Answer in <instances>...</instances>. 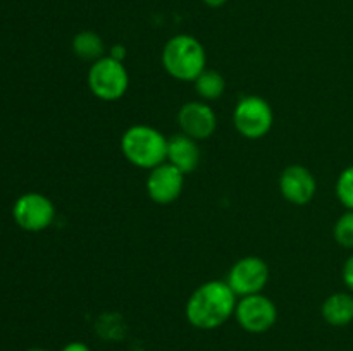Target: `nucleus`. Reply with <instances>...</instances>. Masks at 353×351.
I'll use <instances>...</instances> for the list:
<instances>
[{
	"label": "nucleus",
	"instance_id": "f257e3e1",
	"mask_svg": "<svg viewBox=\"0 0 353 351\" xmlns=\"http://www.w3.org/2000/svg\"><path fill=\"white\" fill-rule=\"evenodd\" d=\"M236 303L238 296L226 281H207L190 295L185 306L186 320L195 329H217L234 315Z\"/></svg>",
	"mask_w": 353,
	"mask_h": 351
},
{
	"label": "nucleus",
	"instance_id": "f03ea898",
	"mask_svg": "<svg viewBox=\"0 0 353 351\" xmlns=\"http://www.w3.org/2000/svg\"><path fill=\"white\" fill-rule=\"evenodd\" d=\"M162 65L178 81H195L207 69L205 48L192 34H176L162 48Z\"/></svg>",
	"mask_w": 353,
	"mask_h": 351
},
{
	"label": "nucleus",
	"instance_id": "7ed1b4c3",
	"mask_svg": "<svg viewBox=\"0 0 353 351\" xmlns=\"http://www.w3.org/2000/svg\"><path fill=\"white\" fill-rule=\"evenodd\" d=\"M121 151L131 165L152 171L168 157V138L147 124H134L121 138Z\"/></svg>",
	"mask_w": 353,
	"mask_h": 351
},
{
	"label": "nucleus",
	"instance_id": "20e7f679",
	"mask_svg": "<svg viewBox=\"0 0 353 351\" xmlns=\"http://www.w3.org/2000/svg\"><path fill=\"white\" fill-rule=\"evenodd\" d=\"M86 79L93 96L103 102H116L123 98L130 86V74L124 64L110 55H103L99 61L92 62Z\"/></svg>",
	"mask_w": 353,
	"mask_h": 351
},
{
	"label": "nucleus",
	"instance_id": "39448f33",
	"mask_svg": "<svg viewBox=\"0 0 353 351\" xmlns=\"http://www.w3.org/2000/svg\"><path fill=\"white\" fill-rule=\"evenodd\" d=\"M233 124L247 140H261L274 124V112L265 98L259 95H245L238 100L233 112Z\"/></svg>",
	"mask_w": 353,
	"mask_h": 351
},
{
	"label": "nucleus",
	"instance_id": "423d86ee",
	"mask_svg": "<svg viewBox=\"0 0 353 351\" xmlns=\"http://www.w3.org/2000/svg\"><path fill=\"white\" fill-rule=\"evenodd\" d=\"M234 319L238 326L250 334H264L274 327L278 320V306L269 296L250 295L238 298Z\"/></svg>",
	"mask_w": 353,
	"mask_h": 351
},
{
	"label": "nucleus",
	"instance_id": "0eeeda50",
	"mask_svg": "<svg viewBox=\"0 0 353 351\" xmlns=\"http://www.w3.org/2000/svg\"><path fill=\"white\" fill-rule=\"evenodd\" d=\"M269 281V265L264 258L248 255L233 264L228 272L226 282L238 298L250 295H259L264 291Z\"/></svg>",
	"mask_w": 353,
	"mask_h": 351
},
{
	"label": "nucleus",
	"instance_id": "6e6552de",
	"mask_svg": "<svg viewBox=\"0 0 353 351\" xmlns=\"http://www.w3.org/2000/svg\"><path fill=\"white\" fill-rule=\"evenodd\" d=\"M14 220L23 227L24 231L38 233L43 231L54 222L55 206L45 195L40 193H26L21 196L12 209Z\"/></svg>",
	"mask_w": 353,
	"mask_h": 351
},
{
	"label": "nucleus",
	"instance_id": "1a4fd4ad",
	"mask_svg": "<svg viewBox=\"0 0 353 351\" xmlns=\"http://www.w3.org/2000/svg\"><path fill=\"white\" fill-rule=\"evenodd\" d=\"M145 186L152 202L157 205H169L181 196L185 188V174L172 164L164 162L152 169Z\"/></svg>",
	"mask_w": 353,
	"mask_h": 351
},
{
	"label": "nucleus",
	"instance_id": "9d476101",
	"mask_svg": "<svg viewBox=\"0 0 353 351\" xmlns=\"http://www.w3.org/2000/svg\"><path fill=\"white\" fill-rule=\"evenodd\" d=\"M178 124L181 133L193 140H207L217 129V117L212 107L207 105L203 100L186 102L178 112Z\"/></svg>",
	"mask_w": 353,
	"mask_h": 351
},
{
	"label": "nucleus",
	"instance_id": "9b49d317",
	"mask_svg": "<svg viewBox=\"0 0 353 351\" xmlns=\"http://www.w3.org/2000/svg\"><path fill=\"white\" fill-rule=\"evenodd\" d=\"M279 191L293 205H307L317 193V181L312 172L300 164L288 165L279 176Z\"/></svg>",
	"mask_w": 353,
	"mask_h": 351
},
{
	"label": "nucleus",
	"instance_id": "f8f14e48",
	"mask_svg": "<svg viewBox=\"0 0 353 351\" xmlns=\"http://www.w3.org/2000/svg\"><path fill=\"white\" fill-rule=\"evenodd\" d=\"M165 162L178 167L185 176L195 171L200 164V148L196 140L183 133L169 138Z\"/></svg>",
	"mask_w": 353,
	"mask_h": 351
},
{
	"label": "nucleus",
	"instance_id": "ddd939ff",
	"mask_svg": "<svg viewBox=\"0 0 353 351\" xmlns=\"http://www.w3.org/2000/svg\"><path fill=\"white\" fill-rule=\"evenodd\" d=\"M321 315L330 326L345 327L353 322V292L340 291L327 296L321 306Z\"/></svg>",
	"mask_w": 353,
	"mask_h": 351
},
{
	"label": "nucleus",
	"instance_id": "4468645a",
	"mask_svg": "<svg viewBox=\"0 0 353 351\" xmlns=\"http://www.w3.org/2000/svg\"><path fill=\"white\" fill-rule=\"evenodd\" d=\"M72 52L81 61L95 62L105 55V43L95 31H79L72 38Z\"/></svg>",
	"mask_w": 353,
	"mask_h": 351
},
{
	"label": "nucleus",
	"instance_id": "2eb2a0df",
	"mask_svg": "<svg viewBox=\"0 0 353 351\" xmlns=\"http://www.w3.org/2000/svg\"><path fill=\"white\" fill-rule=\"evenodd\" d=\"M193 83H195L196 93L203 102L221 98L224 89H226V81H224L223 74L214 71V69H205Z\"/></svg>",
	"mask_w": 353,
	"mask_h": 351
},
{
	"label": "nucleus",
	"instance_id": "dca6fc26",
	"mask_svg": "<svg viewBox=\"0 0 353 351\" xmlns=\"http://www.w3.org/2000/svg\"><path fill=\"white\" fill-rule=\"evenodd\" d=\"M334 191L341 205L347 210H353V164L340 172Z\"/></svg>",
	"mask_w": 353,
	"mask_h": 351
},
{
	"label": "nucleus",
	"instance_id": "f3484780",
	"mask_svg": "<svg viewBox=\"0 0 353 351\" xmlns=\"http://www.w3.org/2000/svg\"><path fill=\"white\" fill-rule=\"evenodd\" d=\"M333 236L340 246L353 250V210H347L333 227Z\"/></svg>",
	"mask_w": 353,
	"mask_h": 351
},
{
	"label": "nucleus",
	"instance_id": "a211bd4d",
	"mask_svg": "<svg viewBox=\"0 0 353 351\" xmlns=\"http://www.w3.org/2000/svg\"><path fill=\"white\" fill-rule=\"evenodd\" d=\"M341 277H343L345 286L350 292H353V253L347 258L343 264V270H341Z\"/></svg>",
	"mask_w": 353,
	"mask_h": 351
},
{
	"label": "nucleus",
	"instance_id": "6ab92c4d",
	"mask_svg": "<svg viewBox=\"0 0 353 351\" xmlns=\"http://www.w3.org/2000/svg\"><path fill=\"white\" fill-rule=\"evenodd\" d=\"M61 351H92L88 348V344L81 343V341H72V343H68Z\"/></svg>",
	"mask_w": 353,
	"mask_h": 351
},
{
	"label": "nucleus",
	"instance_id": "aec40b11",
	"mask_svg": "<svg viewBox=\"0 0 353 351\" xmlns=\"http://www.w3.org/2000/svg\"><path fill=\"white\" fill-rule=\"evenodd\" d=\"M110 57H114V58H117V61H121L123 62V58H124V55H126V50H124V47H112V52H110Z\"/></svg>",
	"mask_w": 353,
	"mask_h": 351
},
{
	"label": "nucleus",
	"instance_id": "412c9836",
	"mask_svg": "<svg viewBox=\"0 0 353 351\" xmlns=\"http://www.w3.org/2000/svg\"><path fill=\"white\" fill-rule=\"evenodd\" d=\"M202 2L205 3V6L212 7V9H217V7H223L228 0H202Z\"/></svg>",
	"mask_w": 353,
	"mask_h": 351
},
{
	"label": "nucleus",
	"instance_id": "4be33fe9",
	"mask_svg": "<svg viewBox=\"0 0 353 351\" xmlns=\"http://www.w3.org/2000/svg\"><path fill=\"white\" fill-rule=\"evenodd\" d=\"M26 351H48V350H43V348H31V350H26Z\"/></svg>",
	"mask_w": 353,
	"mask_h": 351
}]
</instances>
